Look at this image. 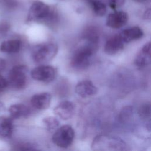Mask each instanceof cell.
I'll return each instance as SVG.
<instances>
[{
	"mask_svg": "<svg viewBox=\"0 0 151 151\" xmlns=\"http://www.w3.org/2000/svg\"><path fill=\"white\" fill-rule=\"evenodd\" d=\"M150 63V42L145 44L137 54L134 60L135 65L142 68L147 66Z\"/></svg>",
	"mask_w": 151,
	"mask_h": 151,
	"instance_id": "obj_12",
	"label": "cell"
},
{
	"mask_svg": "<svg viewBox=\"0 0 151 151\" xmlns=\"http://www.w3.org/2000/svg\"><path fill=\"white\" fill-rule=\"evenodd\" d=\"M45 129L48 131H52L56 129L59 125V121L54 117L49 116L44 118L42 120Z\"/></svg>",
	"mask_w": 151,
	"mask_h": 151,
	"instance_id": "obj_19",
	"label": "cell"
},
{
	"mask_svg": "<svg viewBox=\"0 0 151 151\" xmlns=\"http://www.w3.org/2000/svg\"><path fill=\"white\" fill-rule=\"evenodd\" d=\"M31 76L32 78L43 83H50L55 77V68L47 65H41L31 70Z\"/></svg>",
	"mask_w": 151,
	"mask_h": 151,
	"instance_id": "obj_7",
	"label": "cell"
},
{
	"mask_svg": "<svg viewBox=\"0 0 151 151\" xmlns=\"http://www.w3.org/2000/svg\"><path fill=\"white\" fill-rule=\"evenodd\" d=\"M143 17L146 19H150V9H147L144 13Z\"/></svg>",
	"mask_w": 151,
	"mask_h": 151,
	"instance_id": "obj_26",
	"label": "cell"
},
{
	"mask_svg": "<svg viewBox=\"0 0 151 151\" xmlns=\"http://www.w3.org/2000/svg\"><path fill=\"white\" fill-rule=\"evenodd\" d=\"M128 21V15L122 11L110 13L106 19V25L110 28L117 29L124 26Z\"/></svg>",
	"mask_w": 151,
	"mask_h": 151,
	"instance_id": "obj_8",
	"label": "cell"
},
{
	"mask_svg": "<svg viewBox=\"0 0 151 151\" xmlns=\"http://www.w3.org/2000/svg\"><path fill=\"white\" fill-rule=\"evenodd\" d=\"M98 47L84 42L74 52L71 58V65L77 70H83L89 67Z\"/></svg>",
	"mask_w": 151,
	"mask_h": 151,
	"instance_id": "obj_2",
	"label": "cell"
},
{
	"mask_svg": "<svg viewBox=\"0 0 151 151\" xmlns=\"http://www.w3.org/2000/svg\"><path fill=\"white\" fill-rule=\"evenodd\" d=\"M125 3V0H109V6L114 10H116L122 6Z\"/></svg>",
	"mask_w": 151,
	"mask_h": 151,
	"instance_id": "obj_22",
	"label": "cell"
},
{
	"mask_svg": "<svg viewBox=\"0 0 151 151\" xmlns=\"http://www.w3.org/2000/svg\"><path fill=\"white\" fill-rule=\"evenodd\" d=\"M0 4L7 9H12L18 5V0H0Z\"/></svg>",
	"mask_w": 151,
	"mask_h": 151,
	"instance_id": "obj_20",
	"label": "cell"
},
{
	"mask_svg": "<svg viewBox=\"0 0 151 151\" xmlns=\"http://www.w3.org/2000/svg\"><path fill=\"white\" fill-rule=\"evenodd\" d=\"M10 117L13 119H18L25 117L29 114V108L22 103H17L11 105L9 108Z\"/></svg>",
	"mask_w": 151,
	"mask_h": 151,
	"instance_id": "obj_15",
	"label": "cell"
},
{
	"mask_svg": "<svg viewBox=\"0 0 151 151\" xmlns=\"http://www.w3.org/2000/svg\"><path fill=\"white\" fill-rule=\"evenodd\" d=\"M6 66V63L5 61L1 57H0V72L2 71Z\"/></svg>",
	"mask_w": 151,
	"mask_h": 151,
	"instance_id": "obj_25",
	"label": "cell"
},
{
	"mask_svg": "<svg viewBox=\"0 0 151 151\" xmlns=\"http://www.w3.org/2000/svg\"><path fill=\"white\" fill-rule=\"evenodd\" d=\"M124 44L119 34L116 35L106 41L104 48V52L110 55H115L123 50Z\"/></svg>",
	"mask_w": 151,
	"mask_h": 151,
	"instance_id": "obj_11",
	"label": "cell"
},
{
	"mask_svg": "<svg viewBox=\"0 0 151 151\" xmlns=\"http://www.w3.org/2000/svg\"><path fill=\"white\" fill-rule=\"evenodd\" d=\"M28 68L26 65H17L13 67L8 74V84L14 88L21 90L27 84Z\"/></svg>",
	"mask_w": 151,
	"mask_h": 151,
	"instance_id": "obj_5",
	"label": "cell"
},
{
	"mask_svg": "<svg viewBox=\"0 0 151 151\" xmlns=\"http://www.w3.org/2000/svg\"><path fill=\"white\" fill-rule=\"evenodd\" d=\"M58 51L57 45L52 42L42 43L35 46L31 53L32 60L37 63H43L51 60Z\"/></svg>",
	"mask_w": 151,
	"mask_h": 151,
	"instance_id": "obj_3",
	"label": "cell"
},
{
	"mask_svg": "<svg viewBox=\"0 0 151 151\" xmlns=\"http://www.w3.org/2000/svg\"><path fill=\"white\" fill-rule=\"evenodd\" d=\"M9 29V25L5 22V23H2L0 25V32H3L6 31Z\"/></svg>",
	"mask_w": 151,
	"mask_h": 151,
	"instance_id": "obj_24",
	"label": "cell"
},
{
	"mask_svg": "<svg viewBox=\"0 0 151 151\" xmlns=\"http://www.w3.org/2000/svg\"><path fill=\"white\" fill-rule=\"evenodd\" d=\"M13 132L12 119L9 117H0V136L9 138L11 136Z\"/></svg>",
	"mask_w": 151,
	"mask_h": 151,
	"instance_id": "obj_17",
	"label": "cell"
},
{
	"mask_svg": "<svg viewBox=\"0 0 151 151\" xmlns=\"http://www.w3.org/2000/svg\"><path fill=\"white\" fill-rule=\"evenodd\" d=\"M51 95L47 92L41 93L34 95L31 99L32 106L38 110L47 109L50 105Z\"/></svg>",
	"mask_w": 151,
	"mask_h": 151,
	"instance_id": "obj_13",
	"label": "cell"
},
{
	"mask_svg": "<svg viewBox=\"0 0 151 151\" xmlns=\"http://www.w3.org/2000/svg\"><path fill=\"white\" fill-rule=\"evenodd\" d=\"M8 81L1 75H0V92L3 91L8 86Z\"/></svg>",
	"mask_w": 151,
	"mask_h": 151,
	"instance_id": "obj_23",
	"label": "cell"
},
{
	"mask_svg": "<svg viewBox=\"0 0 151 151\" xmlns=\"http://www.w3.org/2000/svg\"><path fill=\"white\" fill-rule=\"evenodd\" d=\"M125 143L120 139L109 136L99 135L94 139L92 147L94 150H124Z\"/></svg>",
	"mask_w": 151,
	"mask_h": 151,
	"instance_id": "obj_4",
	"label": "cell"
},
{
	"mask_svg": "<svg viewBox=\"0 0 151 151\" xmlns=\"http://www.w3.org/2000/svg\"><path fill=\"white\" fill-rule=\"evenodd\" d=\"M119 35L125 44L140 39L143 36V32L140 27H133L124 29L119 34Z\"/></svg>",
	"mask_w": 151,
	"mask_h": 151,
	"instance_id": "obj_14",
	"label": "cell"
},
{
	"mask_svg": "<svg viewBox=\"0 0 151 151\" xmlns=\"http://www.w3.org/2000/svg\"><path fill=\"white\" fill-rule=\"evenodd\" d=\"M90 5L93 12L97 16L101 17L106 13V5L99 0H90Z\"/></svg>",
	"mask_w": 151,
	"mask_h": 151,
	"instance_id": "obj_18",
	"label": "cell"
},
{
	"mask_svg": "<svg viewBox=\"0 0 151 151\" xmlns=\"http://www.w3.org/2000/svg\"><path fill=\"white\" fill-rule=\"evenodd\" d=\"M57 14L54 8L42 1H36L29 9L27 21L52 25L57 21Z\"/></svg>",
	"mask_w": 151,
	"mask_h": 151,
	"instance_id": "obj_1",
	"label": "cell"
},
{
	"mask_svg": "<svg viewBox=\"0 0 151 151\" xmlns=\"http://www.w3.org/2000/svg\"><path fill=\"white\" fill-rule=\"evenodd\" d=\"M97 88L88 80H84L80 81L76 86V93L83 98L89 97L95 95L97 93Z\"/></svg>",
	"mask_w": 151,
	"mask_h": 151,
	"instance_id": "obj_10",
	"label": "cell"
},
{
	"mask_svg": "<svg viewBox=\"0 0 151 151\" xmlns=\"http://www.w3.org/2000/svg\"><path fill=\"white\" fill-rule=\"evenodd\" d=\"M21 42L18 39H12L3 41L0 45V51L6 54H14L19 51Z\"/></svg>",
	"mask_w": 151,
	"mask_h": 151,
	"instance_id": "obj_16",
	"label": "cell"
},
{
	"mask_svg": "<svg viewBox=\"0 0 151 151\" xmlns=\"http://www.w3.org/2000/svg\"><path fill=\"white\" fill-rule=\"evenodd\" d=\"M1 107H2V103L0 102V109H1Z\"/></svg>",
	"mask_w": 151,
	"mask_h": 151,
	"instance_id": "obj_28",
	"label": "cell"
},
{
	"mask_svg": "<svg viewBox=\"0 0 151 151\" xmlns=\"http://www.w3.org/2000/svg\"><path fill=\"white\" fill-rule=\"evenodd\" d=\"M133 1L139 4H145L149 2L150 0H133Z\"/></svg>",
	"mask_w": 151,
	"mask_h": 151,
	"instance_id": "obj_27",
	"label": "cell"
},
{
	"mask_svg": "<svg viewBox=\"0 0 151 151\" xmlns=\"http://www.w3.org/2000/svg\"><path fill=\"white\" fill-rule=\"evenodd\" d=\"M150 104H146L143 105L139 110V114L141 117L143 119H146L147 117L150 116Z\"/></svg>",
	"mask_w": 151,
	"mask_h": 151,
	"instance_id": "obj_21",
	"label": "cell"
},
{
	"mask_svg": "<svg viewBox=\"0 0 151 151\" xmlns=\"http://www.w3.org/2000/svg\"><path fill=\"white\" fill-rule=\"evenodd\" d=\"M75 112L74 104L70 101H63L54 109V113L60 119L66 120L72 117Z\"/></svg>",
	"mask_w": 151,
	"mask_h": 151,
	"instance_id": "obj_9",
	"label": "cell"
},
{
	"mask_svg": "<svg viewBox=\"0 0 151 151\" xmlns=\"http://www.w3.org/2000/svg\"><path fill=\"white\" fill-rule=\"evenodd\" d=\"M75 136L74 130L70 125H63L60 127L54 133L52 140L57 146L67 148L73 142Z\"/></svg>",
	"mask_w": 151,
	"mask_h": 151,
	"instance_id": "obj_6",
	"label": "cell"
}]
</instances>
